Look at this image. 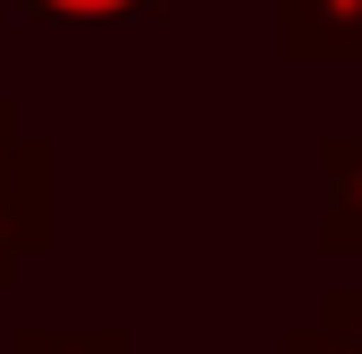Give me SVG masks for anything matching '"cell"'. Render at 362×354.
<instances>
[{
    "instance_id": "obj_4",
    "label": "cell",
    "mask_w": 362,
    "mask_h": 354,
    "mask_svg": "<svg viewBox=\"0 0 362 354\" xmlns=\"http://www.w3.org/2000/svg\"><path fill=\"white\" fill-rule=\"evenodd\" d=\"M8 354H135V338L118 321H85V329H51V321H25Z\"/></svg>"
},
{
    "instance_id": "obj_5",
    "label": "cell",
    "mask_w": 362,
    "mask_h": 354,
    "mask_svg": "<svg viewBox=\"0 0 362 354\" xmlns=\"http://www.w3.org/2000/svg\"><path fill=\"white\" fill-rule=\"evenodd\" d=\"M42 25H118V17H152L160 0H17Z\"/></svg>"
},
{
    "instance_id": "obj_3",
    "label": "cell",
    "mask_w": 362,
    "mask_h": 354,
    "mask_svg": "<svg viewBox=\"0 0 362 354\" xmlns=\"http://www.w3.org/2000/svg\"><path fill=\"white\" fill-rule=\"evenodd\" d=\"M320 245L362 253V135H320Z\"/></svg>"
},
{
    "instance_id": "obj_6",
    "label": "cell",
    "mask_w": 362,
    "mask_h": 354,
    "mask_svg": "<svg viewBox=\"0 0 362 354\" xmlns=\"http://www.w3.org/2000/svg\"><path fill=\"white\" fill-rule=\"evenodd\" d=\"M278 354H362V338L329 329V321H295V329L278 338Z\"/></svg>"
},
{
    "instance_id": "obj_2",
    "label": "cell",
    "mask_w": 362,
    "mask_h": 354,
    "mask_svg": "<svg viewBox=\"0 0 362 354\" xmlns=\"http://www.w3.org/2000/svg\"><path fill=\"white\" fill-rule=\"evenodd\" d=\"M286 59H362V0H278Z\"/></svg>"
},
{
    "instance_id": "obj_7",
    "label": "cell",
    "mask_w": 362,
    "mask_h": 354,
    "mask_svg": "<svg viewBox=\"0 0 362 354\" xmlns=\"http://www.w3.org/2000/svg\"><path fill=\"white\" fill-rule=\"evenodd\" d=\"M312 321H329V329L362 338V287H320V312H312Z\"/></svg>"
},
{
    "instance_id": "obj_1",
    "label": "cell",
    "mask_w": 362,
    "mask_h": 354,
    "mask_svg": "<svg viewBox=\"0 0 362 354\" xmlns=\"http://www.w3.org/2000/svg\"><path fill=\"white\" fill-rule=\"evenodd\" d=\"M59 152L51 135H25L17 127V101H0V287L25 270V253L51 245L59 228Z\"/></svg>"
}]
</instances>
